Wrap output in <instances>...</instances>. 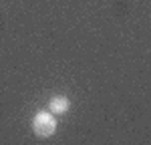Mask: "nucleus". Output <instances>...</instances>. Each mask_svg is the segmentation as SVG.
I'll return each mask as SVG.
<instances>
[{"mask_svg": "<svg viewBox=\"0 0 151 145\" xmlns=\"http://www.w3.org/2000/svg\"><path fill=\"white\" fill-rule=\"evenodd\" d=\"M50 109L55 113H65L69 109V99L67 97H52L50 99Z\"/></svg>", "mask_w": 151, "mask_h": 145, "instance_id": "obj_2", "label": "nucleus"}, {"mask_svg": "<svg viewBox=\"0 0 151 145\" xmlns=\"http://www.w3.org/2000/svg\"><path fill=\"white\" fill-rule=\"evenodd\" d=\"M32 129L38 137H48V135H52L55 129H57V121L52 119L48 113H38L32 121Z\"/></svg>", "mask_w": 151, "mask_h": 145, "instance_id": "obj_1", "label": "nucleus"}]
</instances>
